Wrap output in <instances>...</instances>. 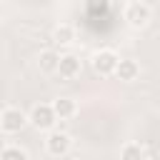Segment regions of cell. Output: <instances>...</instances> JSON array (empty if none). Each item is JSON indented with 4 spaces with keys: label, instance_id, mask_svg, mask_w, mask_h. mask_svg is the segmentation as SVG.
Here are the masks:
<instances>
[{
    "label": "cell",
    "instance_id": "cell-1",
    "mask_svg": "<svg viewBox=\"0 0 160 160\" xmlns=\"http://www.w3.org/2000/svg\"><path fill=\"white\" fill-rule=\"evenodd\" d=\"M38 130H50L52 125H55V110H52V105H48V102H40V105H35L32 110H30V118H28Z\"/></svg>",
    "mask_w": 160,
    "mask_h": 160
},
{
    "label": "cell",
    "instance_id": "cell-2",
    "mask_svg": "<svg viewBox=\"0 0 160 160\" xmlns=\"http://www.w3.org/2000/svg\"><path fill=\"white\" fill-rule=\"evenodd\" d=\"M25 122H28V118H25V112L20 108H5L0 112V128H2V132H20L25 128Z\"/></svg>",
    "mask_w": 160,
    "mask_h": 160
},
{
    "label": "cell",
    "instance_id": "cell-3",
    "mask_svg": "<svg viewBox=\"0 0 160 160\" xmlns=\"http://www.w3.org/2000/svg\"><path fill=\"white\" fill-rule=\"evenodd\" d=\"M118 60H120V58H118L112 50H100V52L92 55V70H95L98 75H112Z\"/></svg>",
    "mask_w": 160,
    "mask_h": 160
},
{
    "label": "cell",
    "instance_id": "cell-4",
    "mask_svg": "<svg viewBox=\"0 0 160 160\" xmlns=\"http://www.w3.org/2000/svg\"><path fill=\"white\" fill-rule=\"evenodd\" d=\"M125 20H128L132 28H142V25H148V20H150V8H148L145 2H130V5L125 8Z\"/></svg>",
    "mask_w": 160,
    "mask_h": 160
},
{
    "label": "cell",
    "instance_id": "cell-5",
    "mask_svg": "<svg viewBox=\"0 0 160 160\" xmlns=\"http://www.w3.org/2000/svg\"><path fill=\"white\" fill-rule=\"evenodd\" d=\"M45 148H48V152H50V155L60 158V155H65V152L70 150V135H68V132L55 130V132H50V135H48Z\"/></svg>",
    "mask_w": 160,
    "mask_h": 160
},
{
    "label": "cell",
    "instance_id": "cell-6",
    "mask_svg": "<svg viewBox=\"0 0 160 160\" xmlns=\"http://www.w3.org/2000/svg\"><path fill=\"white\" fill-rule=\"evenodd\" d=\"M112 72L118 75V80H122V82H130V80H135V78H138V72H140V65H138L135 60H130V58H120Z\"/></svg>",
    "mask_w": 160,
    "mask_h": 160
},
{
    "label": "cell",
    "instance_id": "cell-7",
    "mask_svg": "<svg viewBox=\"0 0 160 160\" xmlns=\"http://www.w3.org/2000/svg\"><path fill=\"white\" fill-rule=\"evenodd\" d=\"M78 72H80V60H78L75 55H60L58 75H60V78H65V80H72Z\"/></svg>",
    "mask_w": 160,
    "mask_h": 160
},
{
    "label": "cell",
    "instance_id": "cell-8",
    "mask_svg": "<svg viewBox=\"0 0 160 160\" xmlns=\"http://www.w3.org/2000/svg\"><path fill=\"white\" fill-rule=\"evenodd\" d=\"M52 110H55V118H58V120H68V118L75 115L78 105H75V100H70V98H58V100L52 102Z\"/></svg>",
    "mask_w": 160,
    "mask_h": 160
},
{
    "label": "cell",
    "instance_id": "cell-9",
    "mask_svg": "<svg viewBox=\"0 0 160 160\" xmlns=\"http://www.w3.org/2000/svg\"><path fill=\"white\" fill-rule=\"evenodd\" d=\"M58 62H60V55L52 50H42L38 55V68L42 72H58Z\"/></svg>",
    "mask_w": 160,
    "mask_h": 160
},
{
    "label": "cell",
    "instance_id": "cell-10",
    "mask_svg": "<svg viewBox=\"0 0 160 160\" xmlns=\"http://www.w3.org/2000/svg\"><path fill=\"white\" fill-rule=\"evenodd\" d=\"M52 38H55V42H58V45H68V42H72V38H75V30H72V25L62 22V25H58V28H55Z\"/></svg>",
    "mask_w": 160,
    "mask_h": 160
},
{
    "label": "cell",
    "instance_id": "cell-11",
    "mask_svg": "<svg viewBox=\"0 0 160 160\" xmlns=\"http://www.w3.org/2000/svg\"><path fill=\"white\" fill-rule=\"evenodd\" d=\"M0 158L2 160H28V150H22V148H18V145H8V148H2L0 150Z\"/></svg>",
    "mask_w": 160,
    "mask_h": 160
},
{
    "label": "cell",
    "instance_id": "cell-12",
    "mask_svg": "<svg viewBox=\"0 0 160 160\" xmlns=\"http://www.w3.org/2000/svg\"><path fill=\"white\" fill-rule=\"evenodd\" d=\"M142 155H145V150L140 145H135V142H130V145H125L120 150V158H125V160H140Z\"/></svg>",
    "mask_w": 160,
    "mask_h": 160
}]
</instances>
